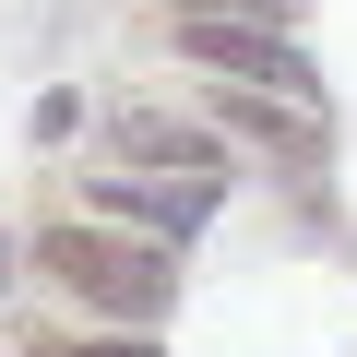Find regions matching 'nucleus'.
<instances>
[{
  "instance_id": "obj_1",
  "label": "nucleus",
  "mask_w": 357,
  "mask_h": 357,
  "mask_svg": "<svg viewBox=\"0 0 357 357\" xmlns=\"http://www.w3.org/2000/svg\"><path fill=\"white\" fill-rule=\"evenodd\" d=\"M36 262H48V274H60V286H72L84 310H107V321H131V333H143V321H155V310L178 298V274H167V250H155V238H107V227H48V238H36Z\"/></svg>"
},
{
  "instance_id": "obj_6",
  "label": "nucleus",
  "mask_w": 357,
  "mask_h": 357,
  "mask_svg": "<svg viewBox=\"0 0 357 357\" xmlns=\"http://www.w3.org/2000/svg\"><path fill=\"white\" fill-rule=\"evenodd\" d=\"M0 286H13V238H0Z\"/></svg>"
},
{
  "instance_id": "obj_2",
  "label": "nucleus",
  "mask_w": 357,
  "mask_h": 357,
  "mask_svg": "<svg viewBox=\"0 0 357 357\" xmlns=\"http://www.w3.org/2000/svg\"><path fill=\"white\" fill-rule=\"evenodd\" d=\"M178 60H191V72H227V84H250V96H286V107H321L310 60H298L274 24L215 13V0H191V13H178Z\"/></svg>"
},
{
  "instance_id": "obj_3",
  "label": "nucleus",
  "mask_w": 357,
  "mask_h": 357,
  "mask_svg": "<svg viewBox=\"0 0 357 357\" xmlns=\"http://www.w3.org/2000/svg\"><path fill=\"white\" fill-rule=\"evenodd\" d=\"M96 215H119V227H155V238H191L203 215H215V178H96Z\"/></svg>"
},
{
  "instance_id": "obj_4",
  "label": "nucleus",
  "mask_w": 357,
  "mask_h": 357,
  "mask_svg": "<svg viewBox=\"0 0 357 357\" xmlns=\"http://www.w3.org/2000/svg\"><path fill=\"white\" fill-rule=\"evenodd\" d=\"M215 167V131H178V119H119V167Z\"/></svg>"
},
{
  "instance_id": "obj_5",
  "label": "nucleus",
  "mask_w": 357,
  "mask_h": 357,
  "mask_svg": "<svg viewBox=\"0 0 357 357\" xmlns=\"http://www.w3.org/2000/svg\"><path fill=\"white\" fill-rule=\"evenodd\" d=\"M48 357H155L143 333H119V345H48Z\"/></svg>"
}]
</instances>
